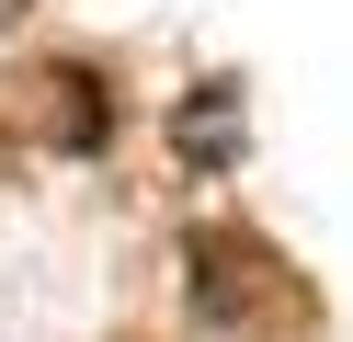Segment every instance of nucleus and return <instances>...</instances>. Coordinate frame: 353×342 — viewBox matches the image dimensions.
I'll list each match as a JSON object with an SVG mask.
<instances>
[{"label":"nucleus","mask_w":353,"mask_h":342,"mask_svg":"<svg viewBox=\"0 0 353 342\" xmlns=\"http://www.w3.org/2000/svg\"><path fill=\"white\" fill-rule=\"evenodd\" d=\"M0 12H23V0H0Z\"/></svg>","instance_id":"nucleus-4"},{"label":"nucleus","mask_w":353,"mask_h":342,"mask_svg":"<svg viewBox=\"0 0 353 342\" xmlns=\"http://www.w3.org/2000/svg\"><path fill=\"white\" fill-rule=\"evenodd\" d=\"M183 160H239V137H228V91H205V114L183 103Z\"/></svg>","instance_id":"nucleus-3"},{"label":"nucleus","mask_w":353,"mask_h":342,"mask_svg":"<svg viewBox=\"0 0 353 342\" xmlns=\"http://www.w3.org/2000/svg\"><path fill=\"white\" fill-rule=\"evenodd\" d=\"M103 137H114V91H103L92 68L69 57V68H57V149H80V160H92Z\"/></svg>","instance_id":"nucleus-2"},{"label":"nucleus","mask_w":353,"mask_h":342,"mask_svg":"<svg viewBox=\"0 0 353 342\" xmlns=\"http://www.w3.org/2000/svg\"><path fill=\"white\" fill-rule=\"evenodd\" d=\"M183 296H194V319L239 331V319L274 308V274L251 263V240H239V228H194V240H183Z\"/></svg>","instance_id":"nucleus-1"}]
</instances>
